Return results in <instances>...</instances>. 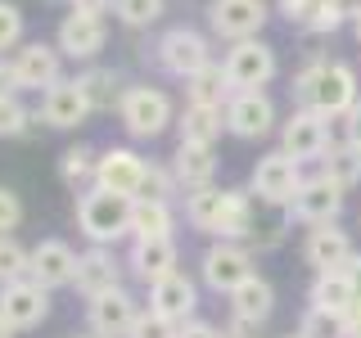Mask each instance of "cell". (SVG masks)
Listing matches in <instances>:
<instances>
[{"mask_svg":"<svg viewBox=\"0 0 361 338\" xmlns=\"http://www.w3.org/2000/svg\"><path fill=\"white\" fill-rule=\"evenodd\" d=\"M361 99V77L353 63L343 59H307L298 68V77H293V104L298 108H312L321 113V118L330 122H343L353 104Z\"/></svg>","mask_w":361,"mask_h":338,"instance_id":"obj_1","label":"cell"},{"mask_svg":"<svg viewBox=\"0 0 361 338\" xmlns=\"http://www.w3.org/2000/svg\"><path fill=\"white\" fill-rule=\"evenodd\" d=\"M131 203L127 194H109V189L90 185L77 194V230L86 234V244H99V248H113L122 239H131Z\"/></svg>","mask_w":361,"mask_h":338,"instance_id":"obj_2","label":"cell"},{"mask_svg":"<svg viewBox=\"0 0 361 338\" xmlns=\"http://www.w3.org/2000/svg\"><path fill=\"white\" fill-rule=\"evenodd\" d=\"M118 122H122V131H127L131 140H158L163 131L176 127V104H172V95H167L163 86L140 82V86L122 90Z\"/></svg>","mask_w":361,"mask_h":338,"instance_id":"obj_3","label":"cell"},{"mask_svg":"<svg viewBox=\"0 0 361 338\" xmlns=\"http://www.w3.org/2000/svg\"><path fill=\"white\" fill-rule=\"evenodd\" d=\"M302 163L298 158H289L285 149H271L253 163V172H248V194H253L262 208H289L293 194L302 189Z\"/></svg>","mask_w":361,"mask_h":338,"instance_id":"obj_4","label":"cell"},{"mask_svg":"<svg viewBox=\"0 0 361 338\" xmlns=\"http://www.w3.org/2000/svg\"><path fill=\"white\" fill-rule=\"evenodd\" d=\"M248 275H257L253 266V248L235 244V239H212L199 257V284L212 289L217 298H231Z\"/></svg>","mask_w":361,"mask_h":338,"instance_id":"obj_5","label":"cell"},{"mask_svg":"<svg viewBox=\"0 0 361 338\" xmlns=\"http://www.w3.org/2000/svg\"><path fill=\"white\" fill-rule=\"evenodd\" d=\"M154 63L163 68L167 77H176V82H190L199 68L212 63V41L203 37V32L185 27V23H180V27H167L154 45Z\"/></svg>","mask_w":361,"mask_h":338,"instance_id":"obj_6","label":"cell"},{"mask_svg":"<svg viewBox=\"0 0 361 338\" xmlns=\"http://www.w3.org/2000/svg\"><path fill=\"white\" fill-rule=\"evenodd\" d=\"M226 77H231L235 90H267L271 82H276L280 73V59H276V45L253 37V41H235L231 50H226Z\"/></svg>","mask_w":361,"mask_h":338,"instance_id":"obj_7","label":"cell"},{"mask_svg":"<svg viewBox=\"0 0 361 338\" xmlns=\"http://www.w3.org/2000/svg\"><path fill=\"white\" fill-rule=\"evenodd\" d=\"M226 118V131L235 135V140H267L271 131H280V113H276V99L267 95V90H235L231 104L221 108Z\"/></svg>","mask_w":361,"mask_h":338,"instance_id":"obj_8","label":"cell"},{"mask_svg":"<svg viewBox=\"0 0 361 338\" xmlns=\"http://www.w3.org/2000/svg\"><path fill=\"white\" fill-rule=\"evenodd\" d=\"M267 18H271L267 0H208V27H212V37L226 41V45L262 37Z\"/></svg>","mask_w":361,"mask_h":338,"instance_id":"obj_9","label":"cell"},{"mask_svg":"<svg viewBox=\"0 0 361 338\" xmlns=\"http://www.w3.org/2000/svg\"><path fill=\"white\" fill-rule=\"evenodd\" d=\"M330 144H334L330 118H321V113H312V108H293L289 118L280 122V149H285L289 158H298L302 167L321 163Z\"/></svg>","mask_w":361,"mask_h":338,"instance_id":"obj_10","label":"cell"},{"mask_svg":"<svg viewBox=\"0 0 361 338\" xmlns=\"http://www.w3.org/2000/svg\"><path fill=\"white\" fill-rule=\"evenodd\" d=\"M343 199L348 194L334 185L330 176L316 172V176L302 180V189L293 194V203H289L285 212H289V221H298V225H307V230H312V225H330V221L343 217Z\"/></svg>","mask_w":361,"mask_h":338,"instance_id":"obj_11","label":"cell"},{"mask_svg":"<svg viewBox=\"0 0 361 338\" xmlns=\"http://www.w3.org/2000/svg\"><path fill=\"white\" fill-rule=\"evenodd\" d=\"M54 45H59L63 59L73 63H95L99 50L109 45V23L95 18V14H68L59 18V27H54Z\"/></svg>","mask_w":361,"mask_h":338,"instance_id":"obj_12","label":"cell"},{"mask_svg":"<svg viewBox=\"0 0 361 338\" xmlns=\"http://www.w3.org/2000/svg\"><path fill=\"white\" fill-rule=\"evenodd\" d=\"M9 59H14L18 86L32 90V95H45L54 82H63V54L54 41H23Z\"/></svg>","mask_w":361,"mask_h":338,"instance_id":"obj_13","label":"cell"},{"mask_svg":"<svg viewBox=\"0 0 361 338\" xmlns=\"http://www.w3.org/2000/svg\"><path fill=\"white\" fill-rule=\"evenodd\" d=\"M90 113H95V108H90L82 82H77V77H63V82H54V86L41 95L37 122H45V127H54V131H77V127L90 118Z\"/></svg>","mask_w":361,"mask_h":338,"instance_id":"obj_14","label":"cell"},{"mask_svg":"<svg viewBox=\"0 0 361 338\" xmlns=\"http://www.w3.org/2000/svg\"><path fill=\"white\" fill-rule=\"evenodd\" d=\"M140 311L145 307L131 298L127 289H109V293H99V298L86 302V334H95V338H127Z\"/></svg>","mask_w":361,"mask_h":338,"instance_id":"obj_15","label":"cell"},{"mask_svg":"<svg viewBox=\"0 0 361 338\" xmlns=\"http://www.w3.org/2000/svg\"><path fill=\"white\" fill-rule=\"evenodd\" d=\"M145 172H149V163H145V158L135 154L131 144H109V149L95 158V185L109 189V194L135 199V194H140Z\"/></svg>","mask_w":361,"mask_h":338,"instance_id":"obj_16","label":"cell"},{"mask_svg":"<svg viewBox=\"0 0 361 338\" xmlns=\"http://www.w3.org/2000/svg\"><path fill=\"white\" fill-rule=\"evenodd\" d=\"M0 315H5L9 325L23 334V330H37L45 325V315H50V289L37 284V280H14V284L0 289Z\"/></svg>","mask_w":361,"mask_h":338,"instance_id":"obj_17","label":"cell"},{"mask_svg":"<svg viewBox=\"0 0 361 338\" xmlns=\"http://www.w3.org/2000/svg\"><path fill=\"white\" fill-rule=\"evenodd\" d=\"M353 253H357V244H353V234H348L338 221L312 225L307 239H302V262H307L316 275H325V270H343L348 262H353Z\"/></svg>","mask_w":361,"mask_h":338,"instance_id":"obj_18","label":"cell"},{"mask_svg":"<svg viewBox=\"0 0 361 338\" xmlns=\"http://www.w3.org/2000/svg\"><path fill=\"white\" fill-rule=\"evenodd\" d=\"M122 266L149 289L163 275L180 270V248H176V239H127V262Z\"/></svg>","mask_w":361,"mask_h":338,"instance_id":"obj_19","label":"cell"},{"mask_svg":"<svg viewBox=\"0 0 361 338\" xmlns=\"http://www.w3.org/2000/svg\"><path fill=\"white\" fill-rule=\"evenodd\" d=\"M122 266L118 257H113V248H99V244H90L86 253H77V275H73V289L82 293V298H99V293H109V289H122Z\"/></svg>","mask_w":361,"mask_h":338,"instance_id":"obj_20","label":"cell"},{"mask_svg":"<svg viewBox=\"0 0 361 338\" xmlns=\"http://www.w3.org/2000/svg\"><path fill=\"white\" fill-rule=\"evenodd\" d=\"M149 311L167 315V320H176V325L195 320V311H199V280H190L185 270L163 275L158 284H149Z\"/></svg>","mask_w":361,"mask_h":338,"instance_id":"obj_21","label":"cell"},{"mask_svg":"<svg viewBox=\"0 0 361 338\" xmlns=\"http://www.w3.org/2000/svg\"><path fill=\"white\" fill-rule=\"evenodd\" d=\"M27 275L37 280V284L45 289H73V275H77V253H73V244H63V239H41L37 248H32V266H27Z\"/></svg>","mask_w":361,"mask_h":338,"instance_id":"obj_22","label":"cell"},{"mask_svg":"<svg viewBox=\"0 0 361 338\" xmlns=\"http://www.w3.org/2000/svg\"><path fill=\"white\" fill-rule=\"evenodd\" d=\"M167 167H172L180 194L203 189V185H217V149H212V144H176V154H172Z\"/></svg>","mask_w":361,"mask_h":338,"instance_id":"obj_23","label":"cell"},{"mask_svg":"<svg viewBox=\"0 0 361 338\" xmlns=\"http://www.w3.org/2000/svg\"><path fill=\"white\" fill-rule=\"evenodd\" d=\"M276 311V289H271L267 275H248L240 289L231 293V320H244L253 330H262Z\"/></svg>","mask_w":361,"mask_h":338,"instance_id":"obj_24","label":"cell"},{"mask_svg":"<svg viewBox=\"0 0 361 338\" xmlns=\"http://www.w3.org/2000/svg\"><path fill=\"white\" fill-rule=\"evenodd\" d=\"M176 203L163 199H135L131 203V239H176Z\"/></svg>","mask_w":361,"mask_h":338,"instance_id":"obj_25","label":"cell"},{"mask_svg":"<svg viewBox=\"0 0 361 338\" xmlns=\"http://www.w3.org/2000/svg\"><path fill=\"white\" fill-rule=\"evenodd\" d=\"M257 199L248 189H226V208H221V221H217V234L212 239H235V244H248L257 234Z\"/></svg>","mask_w":361,"mask_h":338,"instance_id":"obj_26","label":"cell"},{"mask_svg":"<svg viewBox=\"0 0 361 338\" xmlns=\"http://www.w3.org/2000/svg\"><path fill=\"white\" fill-rule=\"evenodd\" d=\"M231 95H235V86H231V77H226V68L217 59L208 68H199L185 82V104H199V108H226Z\"/></svg>","mask_w":361,"mask_h":338,"instance_id":"obj_27","label":"cell"},{"mask_svg":"<svg viewBox=\"0 0 361 338\" xmlns=\"http://www.w3.org/2000/svg\"><path fill=\"white\" fill-rule=\"evenodd\" d=\"M77 82H82V90H86V99H90V108L95 113H118V99H122V77L113 73V68H104V63H86L82 73H77Z\"/></svg>","mask_w":361,"mask_h":338,"instance_id":"obj_28","label":"cell"},{"mask_svg":"<svg viewBox=\"0 0 361 338\" xmlns=\"http://www.w3.org/2000/svg\"><path fill=\"white\" fill-rule=\"evenodd\" d=\"M226 131V118L221 108H199V104H185L176 113V135L180 144H217Z\"/></svg>","mask_w":361,"mask_h":338,"instance_id":"obj_29","label":"cell"},{"mask_svg":"<svg viewBox=\"0 0 361 338\" xmlns=\"http://www.w3.org/2000/svg\"><path fill=\"white\" fill-rule=\"evenodd\" d=\"M221 208H226V189L221 185H203V189H190L185 194V221L195 225L199 234H217V221H221Z\"/></svg>","mask_w":361,"mask_h":338,"instance_id":"obj_30","label":"cell"},{"mask_svg":"<svg viewBox=\"0 0 361 338\" xmlns=\"http://www.w3.org/2000/svg\"><path fill=\"white\" fill-rule=\"evenodd\" d=\"M321 176H330L343 194L357 189L361 185V149L348 144V140H334L330 149H325V158H321Z\"/></svg>","mask_w":361,"mask_h":338,"instance_id":"obj_31","label":"cell"},{"mask_svg":"<svg viewBox=\"0 0 361 338\" xmlns=\"http://www.w3.org/2000/svg\"><path fill=\"white\" fill-rule=\"evenodd\" d=\"M353 298H357V289H353V280H348L343 270H325V275H316L312 289H307V307H325V311H348Z\"/></svg>","mask_w":361,"mask_h":338,"instance_id":"obj_32","label":"cell"},{"mask_svg":"<svg viewBox=\"0 0 361 338\" xmlns=\"http://www.w3.org/2000/svg\"><path fill=\"white\" fill-rule=\"evenodd\" d=\"M95 149L90 144H68V149L59 154V180L73 194H82V189H90L95 185Z\"/></svg>","mask_w":361,"mask_h":338,"instance_id":"obj_33","label":"cell"},{"mask_svg":"<svg viewBox=\"0 0 361 338\" xmlns=\"http://www.w3.org/2000/svg\"><path fill=\"white\" fill-rule=\"evenodd\" d=\"M298 334L302 338H348V315L325 311V307H307L298 315Z\"/></svg>","mask_w":361,"mask_h":338,"instance_id":"obj_34","label":"cell"},{"mask_svg":"<svg viewBox=\"0 0 361 338\" xmlns=\"http://www.w3.org/2000/svg\"><path fill=\"white\" fill-rule=\"evenodd\" d=\"M32 266V248H23L14 234H0V289L14 284V280H27Z\"/></svg>","mask_w":361,"mask_h":338,"instance_id":"obj_35","label":"cell"},{"mask_svg":"<svg viewBox=\"0 0 361 338\" xmlns=\"http://www.w3.org/2000/svg\"><path fill=\"white\" fill-rule=\"evenodd\" d=\"M113 14L122 27H154L163 18V0H113Z\"/></svg>","mask_w":361,"mask_h":338,"instance_id":"obj_36","label":"cell"},{"mask_svg":"<svg viewBox=\"0 0 361 338\" xmlns=\"http://www.w3.org/2000/svg\"><path fill=\"white\" fill-rule=\"evenodd\" d=\"M176 194H180V185H176L172 167H167V163H149V172H145L140 194H135V199H163V203H176Z\"/></svg>","mask_w":361,"mask_h":338,"instance_id":"obj_37","label":"cell"},{"mask_svg":"<svg viewBox=\"0 0 361 338\" xmlns=\"http://www.w3.org/2000/svg\"><path fill=\"white\" fill-rule=\"evenodd\" d=\"M23 32H27V23H23V9L14 0H0V59L5 54H14L23 45Z\"/></svg>","mask_w":361,"mask_h":338,"instance_id":"obj_38","label":"cell"},{"mask_svg":"<svg viewBox=\"0 0 361 338\" xmlns=\"http://www.w3.org/2000/svg\"><path fill=\"white\" fill-rule=\"evenodd\" d=\"M32 113L23 99L14 95V99H0V140H18V135H27V127H32Z\"/></svg>","mask_w":361,"mask_h":338,"instance_id":"obj_39","label":"cell"},{"mask_svg":"<svg viewBox=\"0 0 361 338\" xmlns=\"http://www.w3.org/2000/svg\"><path fill=\"white\" fill-rule=\"evenodd\" d=\"M343 23H348V14L334 5V0H316V9H312V18H307L302 32H312V37H334Z\"/></svg>","mask_w":361,"mask_h":338,"instance_id":"obj_40","label":"cell"},{"mask_svg":"<svg viewBox=\"0 0 361 338\" xmlns=\"http://www.w3.org/2000/svg\"><path fill=\"white\" fill-rule=\"evenodd\" d=\"M127 338H180V325L145 307L140 315H135V325H131V334H127Z\"/></svg>","mask_w":361,"mask_h":338,"instance_id":"obj_41","label":"cell"},{"mask_svg":"<svg viewBox=\"0 0 361 338\" xmlns=\"http://www.w3.org/2000/svg\"><path fill=\"white\" fill-rule=\"evenodd\" d=\"M23 225V199L9 185H0V234H14Z\"/></svg>","mask_w":361,"mask_h":338,"instance_id":"obj_42","label":"cell"},{"mask_svg":"<svg viewBox=\"0 0 361 338\" xmlns=\"http://www.w3.org/2000/svg\"><path fill=\"white\" fill-rule=\"evenodd\" d=\"M312 9H316V0H276V14L285 18L289 27H307Z\"/></svg>","mask_w":361,"mask_h":338,"instance_id":"obj_43","label":"cell"},{"mask_svg":"<svg viewBox=\"0 0 361 338\" xmlns=\"http://www.w3.org/2000/svg\"><path fill=\"white\" fill-rule=\"evenodd\" d=\"M14 95H23V86H18V73H14V59H0V99H14Z\"/></svg>","mask_w":361,"mask_h":338,"instance_id":"obj_44","label":"cell"},{"mask_svg":"<svg viewBox=\"0 0 361 338\" xmlns=\"http://www.w3.org/2000/svg\"><path fill=\"white\" fill-rule=\"evenodd\" d=\"M180 338H226V330H221V325H212V320H199V315H195V320L180 325Z\"/></svg>","mask_w":361,"mask_h":338,"instance_id":"obj_45","label":"cell"},{"mask_svg":"<svg viewBox=\"0 0 361 338\" xmlns=\"http://www.w3.org/2000/svg\"><path fill=\"white\" fill-rule=\"evenodd\" d=\"M338 127H343V131H338V140H348V144H357V149H361V99L353 104V113H348Z\"/></svg>","mask_w":361,"mask_h":338,"instance_id":"obj_46","label":"cell"},{"mask_svg":"<svg viewBox=\"0 0 361 338\" xmlns=\"http://www.w3.org/2000/svg\"><path fill=\"white\" fill-rule=\"evenodd\" d=\"M68 9H73V14H95V18H104L109 9H113V0H68Z\"/></svg>","mask_w":361,"mask_h":338,"instance_id":"obj_47","label":"cell"},{"mask_svg":"<svg viewBox=\"0 0 361 338\" xmlns=\"http://www.w3.org/2000/svg\"><path fill=\"white\" fill-rule=\"evenodd\" d=\"M343 275L353 280V289H357V298H361V253H353V262L343 266Z\"/></svg>","mask_w":361,"mask_h":338,"instance_id":"obj_48","label":"cell"},{"mask_svg":"<svg viewBox=\"0 0 361 338\" xmlns=\"http://www.w3.org/2000/svg\"><path fill=\"white\" fill-rule=\"evenodd\" d=\"M226 338H257V330L244 325V320H231V325H226Z\"/></svg>","mask_w":361,"mask_h":338,"instance_id":"obj_49","label":"cell"},{"mask_svg":"<svg viewBox=\"0 0 361 338\" xmlns=\"http://www.w3.org/2000/svg\"><path fill=\"white\" fill-rule=\"evenodd\" d=\"M334 5L348 14V23H353V14H361V0H334Z\"/></svg>","mask_w":361,"mask_h":338,"instance_id":"obj_50","label":"cell"},{"mask_svg":"<svg viewBox=\"0 0 361 338\" xmlns=\"http://www.w3.org/2000/svg\"><path fill=\"white\" fill-rule=\"evenodd\" d=\"M14 334H18V330H14V325L5 320V315H0V338H14Z\"/></svg>","mask_w":361,"mask_h":338,"instance_id":"obj_51","label":"cell"},{"mask_svg":"<svg viewBox=\"0 0 361 338\" xmlns=\"http://www.w3.org/2000/svg\"><path fill=\"white\" fill-rule=\"evenodd\" d=\"M348 27H353V37H357V45H361V14H353V23H348Z\"/></svg>","mask_w":361,"mask_h":338,"instance_id":"obj_52","label":"cell"},{"mask_svg":"<svg viewBox=\"0 0 361 338\" xmlns=\"http://www.w3.org/2000/svg\"><path fill=\"white\" fill-rule=\"evenodd\" d=\"M348 338H361V325H357V330H348Z\"/></svg>","mask_w":361,"mask_h":338,"instance_id":"obj_53","label":"cell"},{"mask_svg":"<svg viewBox=\"0 0 361 338\" xmlns=\"http://www.w3.org/2000/svg\"><path fill=\"white\" fill-rule=\"evenodd\" d=\"M285 338H302V334H298V330H293V334H285Z\"/></svg>","mask_w":361,"mask_h":338,"instance_id":"obj_54","label":"cell"},{"mask_svg":"<svg viewBox=\"0 0 361 338\" xmlns=\"http://www.w3.org/2000/svg\"><path fill=\"white\" fill-rule=\"evenodd\" d=\"M82 338H95V334H82Z\"/></svg>","mask_w":361,"mask_h":338,"instance_id":"obj_55","label":"cell"}]
</instances>
